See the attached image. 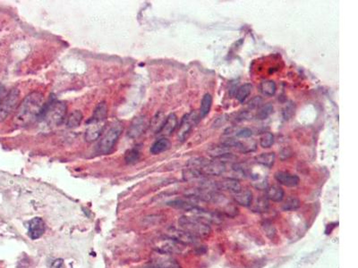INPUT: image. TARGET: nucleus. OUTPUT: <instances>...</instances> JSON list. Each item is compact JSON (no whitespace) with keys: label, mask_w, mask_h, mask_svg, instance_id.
I'll return each mask as SVG.
<instances>
[{"label":"nucleus","mask_w":358,"mask_h":268,"mask_svg":"<svg viewBox=\"0 0 358 268\" xmlns=\"http://www.w3.org/2000/svg\"><path fill=\"white\" fill-rule=\"evenodd\" d=\"M83 118H84L83 113L80 110H74V112H72L69 115L68 119V127L70 129L78 127L81 125Z\"/></svg>","instance_id":"obj_27"},{"label":"nucleus","mask_w":358,"mask_h":268,"mask_svg":"<svg viewBox=\"0 0 358 268\" xmlns=\"http://www.w3.org/2000/svg\"><path fill=\"white\" fill-rule=\"evenodd\" d=\"M252 134H253L252 130H250L249 128H244L237 132V137L247 139V138L251 137Z\"/></svg>","instance_id":"obj_35"},{"label":"nucleus","mask_w":358,"mask_h":268,"mask_svg":"<svg viewBox=\"0 0 358 268\" xmlns=\"http://www.w3.org/2000/svg\"><path fill=\"white\" fill-rule=\"evenodd\" d=\"M141 152L139 148H134L126 151L125 156V160L126 164H135L138 160L140 159Z\"/></svg>","instance_id":"obj_28"},{"label":"nucleus","mask_w":358,"mask_h":268,"mask_svg":"<svg viewBox=\"0 0 358 268\" xmlns=\"http://www.w3.org/2000/svg\"><path fill=\"white\" fill-rule=\"evenodd\" d=\"M178 224L183 231L196 238H205L211 233V228L209 224L190 216L181 217L178 221Z\"/></svg>","instance_id":"obj_3"},{"label":"nucleus","mask_w":358,"mask_h":268,"mask_svg":"<svg viewBox=\"0 0 358 268\" xmlns=\"http://www.w3.org/2000/svg\"><path fill=\"white\" fill-rule=\"evenodd\" d=\"M300 200L297 198L292 197L288 199L287 201L283 204V209L285 211H294L300 207Z\"/></svg>","instance_id":"obj_30"},{"label":"nucleus","mask_w":358,"mask_h":268,"mask_svg":"<svg viewBox=\"0 0 358 268\" xmlns=\"http://www.w3.org/2000/svg\"><path fill=\"white\" fill-rule=\"evenodd\" d=\"M20 92L17 89L11 90L0 100V122L6 120L17 106Z\"/></svg>","instance_id":"obj_5"},{"label":"nucleus","mask_w":358,"mask_h":268,"mask_svg":"<svg viewBox=\"0 0 358 268\" xmlns=\"http://www.w3.org/2000/svg\"><path fill=\"white\" fill-rule=\"evenodd\" d=\"M44 108L43 95L40 92H33L18 106L14 122L18 126H30L40 118Z\"/></svg>","instance_id":"obj_1"},{"label":"nucleus","mask_w":358,"mask_h":268,"mask_svg":"<svg viewBox=\"0 0 358 268\" xmlns=\"http://www.w3.org/2000/svg\"><path fill=\"white\" fill-rule=\"evenodd\" d=\"M273 106L272 104L268 103L266 105H263L262 108H260L257 111L256 118L259 120H264L267 119L268 117L273 114Z\"/></svg>","instance_id":"obj_29"},{"label":"nucleus","mask_w":358,"mask_h":268,"mask_svg":"<svg viewBox=\"0 0 358 268\" xmlns=\"http://www.w3.org/2000/svg\"><path fill=\"white\" fill-rule=\"evenodd\" d=\"M186 247L187 245H184L182 243L168 237L167 239L159 240L156 247V250L161 254L170 255L182 253L186 251Z\"/></svg>","instance_id":"obj_6"},{"label":"nucleus","mask_w":358,"mask_h":268,"mask_svg":"<svg viewBox=\"0 0 358 268\" xmlns=\"http://www.w3.org/2000/svg\"><path fill=\"white\" fill-rule=\"evenodd\" d=\"M177 126V117L175 114H171L166 118L164 124L159 130V134L162 136H168L170 135L173 131L176 130Z\"/></svg>","instance_id":"obj_15"},{"label":"nucleus","mask_w":358,"mask_h":268,"mask_svg":"<svg viewBox=\"0 0 358 268\" xmlns=\"http://www.w3.org/2000/svg\"><path fill=\"white\" fill-rule=\"evenodd\" d=\"M50 268H66V266H65L64 260L58 258V259H56L55 261H53Z\"/></svg>","instance_id":"obj_36"},{"label":"nucleus","mask_w":358,"mask_h":268,"mask_svg":"<svg viewBox=\"0 0 358 268\" xmlns=\"http://www.w3.org/2000/svg\"><path fill=\"white\" fill-rule=\"evenodd\" d=\"M199 170L205 176H219L226 172L227 167L221 160H213L207 161Z\"/></svg>","instance_id":"obj_8"},{"label":"nucleus","mask_w":358,"mask_h":268,"mask_svg":"<svg viewBox=\"0 0 358 268\" xmlns=\"http://www.w3.org/2000/svg\"><path fill=\"white\" fill-rule=\"evenodd\" d=\"M275 179L278 183L286 187H296L300 183L299 177L289 172H277L275 173Z\"/></svg>","instance_id":"obj_14"},{"label":"nucleus","mask_w":358,"mask_h":268,"mask_svg":"<svg viewBox=\"0 0 358 268\" xmlns=\"http://www.w3.org/2000/svg\"><path fill=\"white\" fill-rule=\"evenodd\" d=\"M262 228L263 233L267 236L268 238H270L271 240H273L275 238L277 232H276V229L274 227L273 222H269V221L262 222Z\"/></svg>","instance_id":"obj_32"},{"label":"nucleus","mask_w":358,"mask_h":268,"mask_svg":"<svg viewBox=\"0 0 358 268\" xmlns=\"http://www.w3.org/2000/svg\"><path fill=\"white\" fill-rule=\"evenodd\" d=\"M284 189L278 185H273L266 189V198L267 200L273 202H280L284 199Z\"/></svg>","instance_id":"obj_18"},{"label":"nucleus","mask_w":358,"mask_h":268,"mask_svg":"<svg viewBox=\"0 0 358 268\" xmlns=\"http://www.w3.org/2000/svg\"><path fill=\"white\" fill-rule=\"evenodd\" d=\"M183 178L187 182H196L201 181V183L205 179V176L202 173L198 168L188 167L183 172Z\"/></svg>","instance_id":"obj_17"},{"label":"nucleus","mask_w":358,"mask_h":268,"mask_svg":"<svg viewBox=\"0 0 358 268\" xmlns=\"http://www.w3.org/2000/svg\"><path fill=\"white\" fill-rule=\"evenodd\" d=\"M167 236L170 239L176 240L180 243H182L184 245H189V244H193L197 241V238L194 237L193 235L188 234L187 232L183 231L182 229L177 230V229L171 228L168 231Z\"/></svg>","instance_id":"obj_10"},{"label":"nucleus","mask_w":358,"mask_h":268,"mask_svg":"<svg viewBox=\"0 0 358 268\" xmlns=\"http://www.w3.org/2000/svg\"><path fill=\"white\" fill-rule=\"evenodd\" d=\"M234 200L237 204L243 206H250L254 197H253V192L250 189H241L239 192L234 194Z\"/></svg>","instance_id":"obj_16"},{"label":"nucleus","mask_w":358,"mask_h":268,"mask_svg":"<svg viewBox=\"0 0 358 268\" xmlns=\"http://www.w3.org/2000/svg\"><path fill=\"white\" fill-rule=\"evenodd\" d=\"M124 131V126L121 122H116L109 127L102 138L99 144V150L102 154H108L115 148L116 144Z\"/></svg>","instance_id":"obj_4"},{"label":"nucleus","mask_w":358,"mask_h":268,"mask_svg":"<svg viewBox=\"0 0 358 268\" xmlns=\"http://www.w3.org/2000/svg\"><path fill=\"white\" fill-rule=\"evenodd\" d=\"M68 113V107L65 103L53 101L50 105L45 106L40 118H42L46 126L56 127L60 126L66 119Z\"/></svg>","instance_id":"obj_2"},{"label":"nucleus","mask_w":358,"mask_h":268,"mask_svg":"<svg viewBox=\"0 0 358 268\" xmlns=\"http://www.w3.org/2000/svg\"><path fill=\"white\" fill-rule=\"evenodd\" d=\"M252 91H253V85L251 83H245L244 85L239 87L237 94H236V98L238 99L239 102L243 104L245 102L247 97L250 96Z\"/></svg>","instance_id":"obj_26"},{"label":"nucleus","mask_w":358,"mask_h":268,"mask_svg":"<svg viewBox=\"0 0 358 268\" xmlns=\"http://www.w3.org/2000/svg\"><path fill=\"white\" fill-rule=\"evenodd\" d=\"M104 128H105L104 122H99V121H93L90 119L85 132L86 142H95L102 135Z\"/></svg>","instance_id":"obj_9"},{"label":"nucleus","mask_w":358,"mask_h":268,"mask_svg":"<svg viewBox=\"0 0 358 268\" xmlns=\"http://www.w3.org/2000/svg\"><path fill=\"white\" fill-rule=\"evenodd\" d=\"M294 113H295V108H294L293 104L290 103L289 105H287L286 108H285L284 111H283L285 119L288 120V119L291 118L293 116Z\"/></svg>","instance_id":"obj_34"},{"label":"nucleus","mask_w":358,"mask_h":268,"mask_svg":"<svg viewBox=\"0 0 358 268\" xmlns=\"http://www.w3.org/2000/svg\"><path fill=\"white\" fill-rule=\"evenodd\" d=\"M216 188L217 189H221V190L236 194L242 189V186L238 179L225 178L221 182L216 183Z\"/></svg>","instance_id":"obj_13"},{"label":"nucleus","mask_w":358,"mask_h":268,"mask_svg":"<svg viewBox=\"0 0 358 268\" xmlns=\"http://www.w3.org/2000/svg\"><path fill=\"white\" fill-rule=\"evenodd\" d=\"M212 106V97L209 93H206L205 96L203 97L202 102H201V107H200V119L205 118L206 115L210 113V109Z\"/></svg>","instance_id":"obj_22"},{"label":"nucleus","mask_w":358,"mask_h":268,"mask_svg":"<svg viewBox=\"0 0 358 268\" xmlns=\"http://www.w3.org/2000/svg\"><path fill=\"white\" fill-rule=\"evenodd\" d=\"M170 142L168 139L161 138L153 144L151 148V153L153 155L160 154L164 151H167L169 148H170Z\"/></svg>","instance_id":"obj_20"},{"label":"nucleus","mask_w":358,"mask_h":268,"mask_svg":"<svg viewBox=\"0 0 358 268\" xmlns=\"http://www.w3.org/2000/svg\"><path fill=\"white\" fill-rule=\"evenodd\" d=\"M45 231V222L40 217H34L28 222V236L32 240L40 238Z\"/></svg>","instance_id":"obj_11"},{"label":"nucleus","mask_w":358,"mask_h":268,"mask_svg":"<svg viewBox=\"0 0 358 268\" xmlns=\"http://www.w3.org/2000/svg\"><path fill=\"white\" fill-rule=\"evenodd\" d=\"M275 138L272 132H265L260 138V145L263 148H271L274 144Z\"/></svg>","instance_id":"obj_31"},{"label":"nucleus","mask_w":358,"mask_h":268,"mask_svg":"<svg viewBox=\"0 0 358 268\" xmlns=\"http://www.w3.org/2000/svg\"><path fill=\"white\" fill-rule=\"evenodd\" d=\"M276 156L273 152L270 153H262V154L257 156L256 158V162L265 167H272L275 163Z\"/></svg>","instance_id":"obj_24"},{"label":"nucleus","mask_w":358,"mask_h":268,"mask_svg":"<svg viewBox=\"0 0 358 268\" xmlns=\"http://www.w3.org/2000/svg\"><path fill=\"white\" fill-rule=\"evenodd\" d=\"M250 207L252 211L256 212V213H264L269 210L270 204H269L267 198L260 197L256 200L255 202H252Z\"/></svg>","instance_id":"obj_23"},{"label":"nucleus","mask_w":358,"mask_h":268,"mask_svg":"<svg viewBox=\"0 0 358 268\" xmlns=\"http://www.w3.org/2000/svg\"><path fill=\"white\" fill-rule=\"evenodd\" d=\"M261 102H262V99H261L260 97H256V98H254V99H253V100L250 102L251 109L257 108V107L259 106V104Z\"/></svg>","instance_id":"obj_37"},{"label":"nucleus","mask_w":358,"mask_h":268,"mask_svg":"<svg viewBox=\"0 0 358 268\" xmlns=\"http://www.w3.org/2000/svg\"><path fill=\"white\" fill-rule=\"evenodd\" d=\"M148 127V123L144 116H140L135 118L132 122L130 128L128 130V136L132 139H136L142 135Z\"/></svg>","instance_id":"obj_12"},{"label":"nucleus","mask_w":358,"mask_h":268,"mask_svg":"<svg viewBox=\"0 0 358 268\" xmlns=\"http://www.w3.org/2000/svg\"><path fill=\"white\" fill-rule=\"evenodd\" d=\"M260 90L264 96L267 97H273L275 95L277 91L276 83L272 80H263L261 82Z\"/></svg>","instance_id":"obj_25"},{"label":"nucleus","mask_w":358,"mask_h":268,"mask_svg":"<svg viewBox=\"0 0 358 268\" xmlns=\"http://www.w3.org/2000/svg\"><path fill=\"white\" fill-rule=\"evenodd\" d=\"M152 268H180V266L176 262V260L170 257L159 258L158 260L150 264Z\"/></svg>","instance_id":"obj_21"},{"label":"nucleus","mask_w":358,"mask_h":268,"mask_svg":"<svg viewBox=\"0 0 358 268\" xmlns=\"http://www.w3.org/2000/svg\"><path fill=\"white\" fill-rule=\"evenodd\" d=\"M108 117V106L106 102H101L96 107L94 110L93 115L91 116V120L99 121V122H106Z\"/></svg>","instance_id":"obj_19"},{"label":"nucleus","mask_w":358,"mask_h":268,"mask_svg":"<svg viewBox=\"0 0 358 268\" xmlns=\"http://www.w3.org/2000/svg\"><path fill=\"white\" fill-rule=\"evenodd\" d=\"M199 120V115L195 112H191L184 116L178 129V138L180 141H185L190 131L193 130V127L198 124Z\"/></svg>","instance_id":"obj_7"},{"label":"nucleus","mask_w":358,"mask_h":268,"mask_svg":"<svg viewBox=\"0 0 358 268\" xmlns=\"http://www.w3.org/2000/svg\"><path fill=\"white\" fill-rule=\"evenodd\" d=\"M164 121H165V118L163 116V114H161V113H159V114H157L156 116H154L153 122L151 124V126H152V128L153 129L154 131H156V133H158L159 130L161 129V127L164 124Z\"/></svg>","instance_id":"obj_33"}]
</instances>
